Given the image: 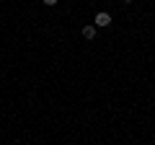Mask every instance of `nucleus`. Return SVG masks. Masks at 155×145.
<instances>
[{
	"label": "nucleus",
	"mask_w": 155,
	"mask_h": 145,
	"mask_svg": "<svg viewBox=\"0 0 155 145\" xmlns=\"http://www.w3.org/2000/svg\"><path fill=\"white\" fill-rule=\"evenodd\" d=\"M93 26L96 29H109L111 26V16L106 11H98V13H96V18H93Z\"/></svg>",
	"instance_id": "nucleus-1"
},
{
	"label": "nucleus",
	"mask_w": 155,
	"mask_h": 145,
	"mask_svg": "<svg viewBox=\"0 0 155 145\" xmlns=\"http://www.w3.org/2000/svg\"><path fill=\"white\" fill-rule=\"evenodd\" d=\"M124 3H132V0H124Z\"/></svg>",
	"instance_id": "nucleus-4"
},
{
	"label": "nucleus",
	"mask_w": 155,
	"mask_h": 145,
	"mask_svg": "<svg viewBox=\"0 0 155 145\" xmlns=\"http://www.w3.org/2000/svg\"><path fill=\"white\" fill-rule=\"evenodd\" d=\"M80 34H83V39H88V42H93L96 36H98V29H96L93 23H85V26L80 29Z\"/></svg>",
	"instance_id": "nucleus-2"
},
{
	"label": "nucleus",
	"mask_w": 155,
	"mask_h": 145,
	"mask_svg": "<svg viewBox=\"0 0 155 145\" xmlns=\"http://www.w3.org/2000/svg\"><path fill=\"white\" fill-rule=\"evenodd\" d=\"M57 3H60V0H44V5H49V8H52V5H57Z\"/></svg>",
	"instance_id": "nucleus-3"
}]
</instances>
